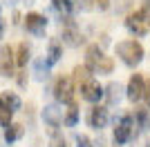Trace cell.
<instances>
[{
	"label": "cell",
	"instance_id": "23",
	"mask_svg": "<svg viewBox=\"0 0 150 147\" xmlns=\"http://www.w3.org/2000/svg\"><path fill=\"white\" fill-rule=\"evenodd\" d=\"M11 116H13V114H9V111H2V109H0V125H2V127L11 125Z\"/></svg>",
	"mask_w": 150,
	"mask_h": 147
},
{
	"label": "cell",
	"instance_id": "19",
	"mask_svg": "<svg viewBox=\"0 0 150 147\" xmlns=\"http://www.w3.org/2000/svg\"><path fill=\"white\" fill-rule=\"evenodd\" d=\"M114 69V60L110 56H103L99 62H96V67H94V74H112Z\"/></svg>",
	"mask_w": 150,
	"mask_h": 147
},
{
	"label": "cell",
	"instance_id": "18",
	"mask_svg": "<svg viewBox=\"0 0 150 147\" xmlns=\"http://www.w3.org/2000/svg\"><path fill=\"white\" fill-rule=\"evenodd\" d=\"M76 120H79V107H76V103L72 100V103H69L67 114L63 116V125H67V127H74V125H76Z\"/></svg>",
	"mask_w": 150,
	"mask_h": 147
},
{
	"label": "cell",
	"instance_id": "24",
	"mask_svg": "<svg viewBox=\"0 0 150 147\" xmlns=\"http://www.w3.org/2000/svg\"><path fill=\"white\" fill-rule=\"evenodd\" d=\"M144 100H146V109H150V78H146V87H144Z\"/></svg>",
	"mask_w": 150,
	"mask_h": 147
},
{
	"label": "cell",
	"instance_id": "15",
	"mask_svg": "<svg viewBox=\"0 0 150 147\" xmlns=\"http://www.w3.org/2000/svg\"><path fill=\"white\" fill-rule=\"evenodd\" d=\"M90 78H92V71H90L85 65H76L74 67V71H72V83H74V85L81 87L83 83H88Z\"/></svg>",
	"mask_w": 150,
	"mask_h": 147
},
{
	"label": "cell",
	"instance_id": "20",
	"mask_svg": "<svg viewBox=\"0 0 150 147\" xmlns=\"http://www.w3.org/2000/svg\"><path fill=\"white\" fill-rule=\"evenodd\" d=\"M121 87L117 85V83H112V85H108V92H103V96H108V103L114 105V103H119V98H121Z\"/></svg>",
	"mask_w": 150,
	"mask_h": 147
},
{
	"label": "cell",
	"instance_id": "14",
	"mask_svg": "<svg viewBox=\"0 0 150 147\" xmlns=\"http://www.w3.org/2000/svg\"><path fill=\"white\" fill-rule=\"evenodd\" d=\"M23 134H25V127H23L20 123H11V125H7V127H5V141L9 143V145L16 143Z\"/></svg>",
	"mask_w": 150,
	"mask_h": 147
},
{
	"label": "cell",
	"instance_id": "27",
	"mask_svg": "<svg viewBox=\"0 0 150 147\" xmlns=\"http://www.w3.org/2000/svg\"><path fill=\"white\" fill-rule=\"evenodd\" d=\"M94 2H96V7H99L101 11H108V9H110V0H94Z\"/></svg>",
	"mask_w": 150,
	"mask_h": 147
},
{
	"label": "cell",
	"instance_id": "6",
	"mask_svg": "<svg viewBox=\"0 0 150 147\" xmlns=\"http://www.w3.org/2000/svg\"><path fill=\"white\" fill-rule=\"evenodd\" d=\"M144 87H146V76L144 74H132L130 80H128V98L132 103H139L144 98Z\"/></svg>",
	"mask_w": 150,
	"mask_h": 147
},
{
	"label": "cell",
	"instance_id": "11",
	"mask_svg": "<svg viewBox=\"0 0 150 147\" xmlns=\"http://www.w3.org/2000/svg\"><path fill=\"white\" fill-rule=\"evenodd\" d=\"M13 65H16V60H13V49L5 45V47L0 49V74H2V76H13Z\"/></svg>",
	"mask_w": 150,
	"mask_h": 147
},
{
	"label": "cell",
	"instance_id": "25",
	"mask_svg": "<svg viewBox=\"0 0 150 147\" xmlns=\"http://www.w3.org/2000/svg\"><path fill=\"white\" fill-rule=\"evenodd\" d=\"M50 147H67V143H65V138H63V136H54V138H52V143H50Z\"/></svg>",
	"mask_w": 150,
	"mask_h": 147
},
{
	"label": "cell",
	"instance_id": "10",
	"mask_svg": "<svg viewBox=\"0 0 150 147\" xmlns=\"http://www.w3.org/2000/svg\"><path fill=\"white\" fill-rule=\"evenodd\" d=\"M43 120L47 123L52 129H58L63 125V109L58 105H47L43 109Z\"/></svg>",
	"mask_w": 150,
	"mask_h": 147
},
{
	"label": "cell",
	"instance_id": "29",
	"mask_svg": "<svg viewBox=\"0 0 150 147\" xmlns=\"http://www.w3.org/2000/svg\"><path fill=\"white\" fill-rule=\"evenodd\" d=\"M2 34H5V20H2V16H0V38H2Z\"/></svg>",
	"mask_w": 150,
	"mask_h": 147
},
{
	"label": "cell",
	"instance_id": "3",
	"mask_svg": "<svg viewBox=\"0 0 150 147\" xmlns=\"http://www.w3.org/2000/svg\"><path fill=\"white\" fill-rule=\"evenodd\" d=\"M54 96L61 103H72L74 100V83H72V76H58L56 85H54Z\"/></svg>",
	"mask_w": 150,
	"mask_h": 147
},
{
	"label": "cell",
	"instance_id": "9",
	"mask_svg": "<svg viewBox=\"0 0 150 147\" xmlns=\"http://www.w3.org/2000/svg\"><path fill=\"white\" fill-rule=\"evenodd\" d=\"M81 98L88 100V103H99L103 98V87L99 85V80L90 78L88 83H83L81 85Z\"/></svg>",
	"mask_w": 150,
	"mask_h": 147
},
{
	"label": "cell",
	"instance_id": "5",
	"mask_svg": "<svg viewBox=\"0 0 150 147\" xmlns=\"http://www.w3.org/2000/svg\"><path fill=\"white\" fill-rule=\"evenodd\" d=\"M63 43L67 45V47H79V45L83 43L81 38V31H79V27H76V22L72 18H65V24H63Z\"/></svg>",
	"mask_w": 150,
	"mask_h": 147
},
{
	"label": "cell",
	"instance_id": "28",
	"mask_svg": "<svg viewBox=\"0 0 150 147\" xmlns=\"http://www.w3.org/2000/svg\"><path fill=\"white\" fill-rule=\"evenodd\" d=\"M18 85H20V87H25V85H27V76H25V71H20V76H18Z\"/></svg>",
	"mask_w": 150,
	"mask_h": 147
},
{
	"label": "cell",
	"instance_id": "8",
	"mask_svg": "<svg viewBox=\"0 0 150 147\" xmlns=\"http://www.w3.org/2000/svg\"><path fill=\"white\" fill-rule=\"evenodd\" d=\"M108 120H110V111H108V107H101V105H94L92 109H90L88 114V125L92 129H103L108 125Z\"/></svg>",
	"mask_w": 150,
	"mask_h": 147
},
{
	"label": "cell",
	"instance_id": "1",
	"mask_svg": "<svg viewBox=\"0 0 150 147\" xmlns=\"http://www.w3.org/2000/svg\"><path fill=\"white\" fill-rule=\"evenodd\" d=\"M114 51H117V56H119L128 67H137L139 62L144 60V54H146L144 47H141V43L134 40V38H128V40L117 43L114 45Z\"/></svg>",
	"mask_w": 150,
	"mask_h": 147
},
{
	"label": "cell",
	"instance_id": "13",
	"mask_svg": "<svg viewBox=\"0 0 150 147\" xmlns=\"http://www.w3.org/2000/svg\"><path fill=\"white\" fill-rule=\"evenodd\" d=\"M101 58H103V51H101L99 45H88V49H85V67L92 74H94V67H96V62Z\"/></svg>",
	"mask_w": 150,
	"mask_h": 147
},
{
	"label": "cell",
	"instance_id": "12",
	"mask_svg": "<svg viewBox=\"0 0 150 147\" xmlns=\"http://www.w3.org/2000/svg\"><path fill=\"white\" fill-rule=\"evenodd\" d=\"M20 96L16 92H2L0 94V109L2 111H9V114H13V111L20 109Z\"/></svg>",
	"mask_w": 150,
	"mask_h": 147
},
{
	"label": "cell",
	"instance_id": "16",
	"mask_svg": "<svg viewBox=\"0 0 150 147\" xmlns=\"http://www.w3.org/2000/svg\"><path fill=\"white\" fill-rule=\"evenodd\" d=\"M13 60H16L18 67H25L27 62H29V45H27V43H20L18 47H16V56H13Z\"/></svg>",
	"mask_w": 150,
	"mask_h": 147
},
{
	"label": "cell",
	"instance_id": "26",
	"mask_svg": "<svg viewBox=\"0 0 150 147\" xmlns=\"http://www.w3.org/2000/svg\"><path fill=\"white\" fill-rule=\"evenodd\" d=\"M141 13H144L146 22H148V27H150V0H148V2H146L144 7H141Z\"/></svg>",
	"mask_w": 150,
	"mask_h": 147
},
{
	"label": "cell",
	"instance_id": "2",
	"mask_svg": "<svg viewBox=\"0 0 150 147\" xmlns=\"http://www.w3.org/2000/svg\"><path fill=\"white\" fill-rule=\"evenodd\" d=\"M134 127H137V123H134L132 114H125V116L117 123V127H114V143H117V145H125V143L134 136Z\"/></svg>",
	"mask_w": 150,
	"mask_h": 147
},
{
	"label": "cell",
	"instance_id": "4",
	"mask_svg": "<svg viewBox=\"0 0 150 147\" xmlns=\"http://www.w3.org/2000/svg\"><path fill=\"white\" fill-rule=\"evenodd\" d=\"M125 27H128V31L130 34H134V36H146L148 34V22H146L144 13H141V9L139 11H132L128 13V18H125Z\"/></svg>",
	"mask_w": 150,
	"mask_h": 147
},
{
	"label": "cell",
	"instance_id": "22",
	"mask_svg": "<svg viewBox=\"0 0 150 147\" xmlns=\"http://www.w3.org/2000/svg\"><path fill=\"white\" fill-rule=\"evenodd\" d=\"M76 147H94V143L88 136H76Z\"/></svg>",
	"mask_w": 150,
	"mask_h": 147
},
{
	"label": "cell",
	"instance_id": "7",
	"mask_svg": "<svg viewBox=\"0 0 150 147\" xmlns=\"http://www.w3.org/2000/svg\"><path fill=\"white\" fill-rule=\"evenodd\" d=\"M45 27H47V18H45L43 13L38 11H29L25 16V29L34 36H43L45 34Z\"/></svg>",
	"mask_w": 150,
	"mask_h": 147
},
{
	"label": "cell",
	"instance_id": "17",
	"mask_svg": "<svg viewBox=\"0 0 150 147\" xmlns=\"http://www.w3.org/2000/svg\"><path fill=\"white\" fill-rule=\"evenodd\" d=\"M61 56H63V45L61 43H50V49H47V65H54V62L61 60Z\"/></svg>",
	"mask_w": 150,
	"mask_h": 147
},
{
	"label": "cell",
	"instance_id": "21",
	"mask_svg": "<svg viewBox=\"0 0 150 147\" xmlns=\"http://www.w3.org/2000/svg\"><path fill=\"white\" fill-rule=\"evenodd\" d=\"M56 9H63V11H69L72 9V0H52Z\"/></svg>",
	"mask_w": 150,
	"mask_h": 147
}]
</instances>
